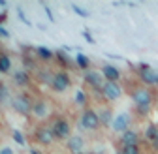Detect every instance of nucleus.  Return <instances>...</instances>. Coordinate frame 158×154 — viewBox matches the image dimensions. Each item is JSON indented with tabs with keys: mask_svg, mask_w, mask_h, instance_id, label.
Listing matches in <instances>:
<instances>
[{
	"mask_svg": "<svg viewBox=\"0 0 158 154\" xmlns=\"http://www.w3.org/2000/svg\"><path fill=\"white\" fill-rule=\"evenodd\" d=\"M100 124H102V122H100V115H98L96 111L87 109V111L83 113V117H81V126H83L85 130H96Z\"/></svg>",
	"mask_w": 158,
	"mask_h": 154,
	"instance_id": "nucleus-1",
	"label": "nucleus"
},
{
	"mask_svg": "<svg viewBox=\"0 0 158 154\" xmlns=\"http://www.w3.org/2000/svg\"><path fill=\"white\" fill-rule=\"evenodd\" d=\"M51 87H53V90H56V92H64V90L70 87V77H68V73H64V71L56 73V75L53 77Z\"/></svg>",
	"mask_w": 158,
	"mask_h": 154,
	"instance_id": "nucleus-2",
	"label": "nucleus"
},
{
	"mask_svg": "<svg viewBox=\"0 0 158 154\" xmlns=\"http://www.w3.org/2000/svg\"><path fill=\"white\" fill-rule=\"evenodd\" d=\"M139 75H141V79L147 85H158V73L152 71V68L149 64H141L139 66Z\"/></svg>",
	"mask_w": 158,
	"mask_h": 154,
	"instance_id": "nucleus-3",
	"label": "nucleus"
},
{
	"mask_svg": "<svg viewBox=\"0 0 158 154\" xmlns=\"http://www.w3.org/2000/svg\"><path fill=\"white\" fill-rule=\"evenodd\" d=\"M51 130H53V133H55V137H58V139H64V137L70 136V124H68L66 120H62V119L55 120V124L51 126Z\"/></svg>",
	"mask_w": 158,
	"mask_h": 154,
	"instance_id": "nucleus-4",
	"label": "nucleus"
},
{
	"mask_svg": "<svg viewBox=\"0 0 158 154\" xmlns=\"http://www.w3.org/2000/svg\"><path fill=\"white\" fill-rule=\"evenodd\" d=\"M11 103H13V109L17 113H21V115H27L32 109V103H30V100L27 98V96H17V98H13Z\"/></svg>",
	"mask_w": 158,
	"mask_h": 154,
	"instance_id": "nucleus-5",
	"label": "nucleus"
},
{
	"mask_svg": "<svg viewBox=\"0 0 158 154\" xmlns=\"http://www.w3.org/2000/svg\"><path fill=\"white\" fill-rule=\"evenodd\" d=\"M151 100H152V96H151L149 90H137L134 94V102L137 103V107H139V109H149Z\"/></svg>",
	"mask_w": 158,
	"mask_h": 154,
	"instance_id": "nucleus-6",
	"label": "nucleus"
},
{
	"mask_svg": "<svg viewBox=\"0 0 158 154\" xmlns=\"http://www.w3.org/2000/svg\"><path fill=\"white\" fill-rule=\"evenodd\" d=\"M102 92H104V96L107 100H117L118 96H121V87H118L117 83H113V81H106Z\"/></svg>",
	"mask_w": 158,
	"mask_h": 154,
	"instance_id": "nucleus-7",
	"label": "nucleus"
},
{
	"mask_svg": "<svg viewBox=\"0 0 158 154\" xmlns=\"http://www.w3.org/2000/svg\"><path fill=\"white\" fill-rule=\"evenodd\" d=\"M128 124H130V117H128V113H121V115H117L115 120H113V130H115V132L124 133V132L128 130Z\"/></svg>",
	"mask_w": 158,
	"mask_h": 154,
	"instance_id": "nucleus-8",
	"label": "nucleus"
},
{
	"mask_svg": "<svg viewBox=\"0 0 158 154\" xmlns=\"http://www.w3.org/2000/svg\"><path fill=\"white\" fill-rule=\"evenodd\" d=\"M85 81H87L90 87H94L96 90H102L104 85H106V83H102V75L98 73V71H87V73H85Z\"/></svg>",
	"mask_w": 158,
	"mask_h": 154,
	"instance_id": "nucleus-9",
	"label": "nucleus"
},
{
	"mask_svg": "<svg viewBox=\"0 0 158 154\" xmlns=\"http://www.w3.org/2000/svg\"><path fill=\"white\" fill-rule=\"evenodd\" d=\"M36 139L42 143V145H51L53 139H55V133H53L51 128H40L36 132Z\"/></svg>",
	"mask_w": 158,
	"mask_h": 154,
	"instance_id": "nucleus-10",
	"label": "nucleus"
},
{
	"mask_svg": "<svg viewBox=\"0 0 158 154\" xmlns=\"http://www.w3.org/2000/svg\"><path fill=\"white\" fill-rule=\"evenodd\" d=\"M32 113L36 115L38 119H44V117H47V113H49L47 102H44V100H40V102H34V103H32Z\"/></svg>",
	"mask_w": 158,
	"mask_h": 154,
	"instance_id": "nucleus-11",
	"label": "nucleus"
},
{
	"mask_svg": "<svg viewBox=\"0 0 158 154\" xmlns=\"http://www.w3.org/2000/svg\"><path fill=\"white\" fill-rule=\"evenodd\" d=\"M137 141H139V136H137V132L126 130V132L123 133V143H124V147H137Z\"/></svg>",
	"mask_w": 158,
	"mask_h": 154,
	"instance_id": "nucleus-12",
	"label": "nucleus"
},
{
	"mask_svg": "<svg viewBox=\"0 0 158 154\" xmlns=\"http://www.w3.org/2000/svg\"><path fill=\"white\" fill-rule=\"evenodd\" d=\"M102 75L106 77L107 81H113L115 83V81H118V77H121V71H118L115 66H104L102 68Z\"/></svg>",
	"mask_w": 158,
	"mask_h": 154,
	"instance_id": "nucleus-13",
	"label": "nucleus"
},
{
	"mask_svg": "<svg viewBox=\"0 0 158 154\" xmlns=\"http://www.w3.org/2000/svg\"><path fill=\"white\" fill-rule=\"evenodd\" d=\"M83 139L79 137V136H73V137H70V141H68V148L73 152V154H81V148H83Z\"/></svg>",
	"mask_w": 158,
	"mask_h": 154,
	"instance_id": "nucleus-14",
	"label": "nucleus"
},
{
	"mask_svg": "<svg viewBox=\"0 0 158 154\" xmlns=\"http://www.w3.org/2000/svg\"><path fill=\"white\" fill-rule=\"evenodd\" d=\"M13 81H15L19 87L28 85V73H27V71H17V73L13 75Z\"/></svg>",
	"mask_w": 158,
	"mask_h": 154,
	"instance_id": "nucleus-15",
	"label": "nucleus"
},
{
	"mask_svg": "<svg viewBox=\"0 0 158 154\" xmlns=\"http://www.w3.org/2000/svg\"><path fill=\"white\" fill-rule=\"evenodd\" d=\"M11 70V60L8 55H0V71L2 73H8Z\"/></svg>",
	"mask_w": 158,
	"mask_h": 154,
	"instance_id": "nucleus-16",
	"label": "nucleus"
},
{
	"mask_svg": "<svg viewBox=\"0 0 158 154\" xmlns=\"http://www.w3.org/2000/svg\"><path fill=\"white\" fill-rule=\"evenodd\" d=\"M145 137L152 143L156 137H158V126H154V124H151V126H147V132H145Z\"/></svg>",
	"mask_w": 158,
	"mask_h": 154,
	"instance_id": "nucleus-17",
	"label": "nucleus"
},
{
	"mask_svg": "<svg viewBox=\"0 0 158 154\" xmlns=\"http://www.w3.org/2000/svg\"><path fill=\"white\" fill-rule=\"evenodd\" d=\"M75 62H77V66L81 68V70H87V68H89V59H87V56H85L83 53H77Z\"/></svg>",
	"mask_w": 158,
	"mask_h": 154,
	"instance_id": "nucleus-18",
	"label": "nucleus"
},
{
	"mask_svg": "<svg viewBox=\"0 0 158 154\" xmlns=\"http://www.w3.org/2000/svg\"><path fill=\"white\" fill-rule=\"evenodd\" d=\"M36 51H38V55L42 56V59H51V56H53V51L49 47H45V45H40Z\"/></svg>",
	"mask_w": 158,
	"mask_h": 154,
	"instance_id": "nucleus-19",
	"label": "nucleus"
},
{
	"mask_svg": "<svg viewBox=\"0 0 158 154\" xmlns=\"http://www.w3.org/2000/svg\"><path fill=\"white\" fill-rule=\"evenodd\" d=\"M87 98H85V92L83 90H75V103L77 105H85Z\"/></svg>",
	"mask_w": 158,
	"mask_h": 154,
	"instance_id": "nucleus-20",
	"label": "nucleus"
},
{
	"mask_svg": "<svg viewBox=\"0 0 158 154\" xmlns=\"http://www.w3.org/2000/svg\"><path fill=\"white\" fill-rule=\"evenodd\" d=\"M109 120H111V111L109 109H102V113H100V122L107 124Z\"/></svg>",
	"mask_w": 158,
	"mask_h": 154,
	"instance_id": "nucleus-21",
	"label": "nucleus"
},
{
	"mask_svg": "<svg viewBox=\"0 0 158 154\" xmlns=\"http://www.w3.org/2000/svg\"><path fill=\"white\" fill-rule=\"evenodd\" d=\"M13 139L17 141V145H25V137H23V133L19 130H13Z\"/></svg>",
	"mask_w": 158,
	"mask_h": 154,
	"instance_id": "nucleus-22",
	"label": "nucleus"
},
{
	"mask_svg": "<svg viewBox=\"0 0 158 154\" xmlns=\"http://www.w3.org/2000/svg\"><path fill=\"white\" fill-rule=\"evenodd\" d=\"M123 154H139V147H123Z\"/></svg>",
	"mask_w": 158,
	"mask_h": 154,
	"instance_id": "nucleus-23",
	"label": "nucleus"
},
{
	"mask_svg": "<svg viewBox=\"0 0 158 154\" xmlns=\"http://www.w3.org/2000/svg\"><path fill=\"white\" fill-rule=\"evenodd\" d=\"M6 98H8V88H6L2 83H0V103L6 102Z\"/></svg>",
	"mask_w": 158,
	"mask_h": 154,
	"instance_id": "nucleus-24",
	"label": "nucleus"
},
{
	"mask_svg": "<svg viewBox=\"0 0 158 154\" xmlns=\"http://www.w3.org/2000/svg\"><path fill=\"white\" fill-rule=\"evenodd\" d=\"M73 11H75L77 15H81V17H87V15H89V11H87V10L79 8V6H73Z\"/></svg>",
	"mask_w": 158,
	"mask_h": 154,
	"instance_id": "nucleus-25",
	"label": "nucleus"
},
{
	"mask_svg": "<svg viewBox=\"0 0 158 154\" xmlns=\"http://www.w3.org/2000/svg\"><path fill=\"white\" fill-rule=\"evenodd\" d=\"M83 38H85L89 43H94V38L90 36V32H89V30H85V32H83Z\"/></svg>",
	"mask_w": 158,
	"mask_h": 154,
	"instance_id": "nucleus-26",
	"label": "nucleus"
},
{
	"mask_svg": "<svg viewBox=\"0 0 158 154\" xmlns=\"http://www.w3.org/2000/svg\"><path fill=\"white\" fill-rule=\"evenodd\" d=\"M0 154H13V150L10 147H4V148H0Z\"/></svg>",
	"mask_w": 158,
	"mask_h": 154,
	"instance_id": "nucleus-27",
	"label": "nucleus"
},
{
	"mask_svg": "<svg viewBox=\"0 0 158 154\" xmlns=\"http://www.w3.org/2000/svg\"><path fill=\"white\" fill-rule=\"evenodd\" d=\"M45 13H47V17H49V21H55V17H53V13H51V10L45 6Z\"/></svg>",
	"mask_w": 158,
	"mask_h": 154,
	"instance_id": "nucleus-28",
	"label": "nucleus"
},
{
	"mask_svg": "<svg viewBox=\"0 0 158 154\" xmlns=\"http://www.w3.org/2000/svg\"><path fill=\"white\" fill-rule=\"evenodd\" d=\"M0 36H2V38H8L10 34H8V30H6V28H2V26H0Z\"/></svg>",
	"mask_w": 158,
	"mask_h": 154,
	"instance_id": "nucleus-29",
	"label": "nucleus"
},
{
	"mask_svg": "<svg viewBox=\"0 0 158 154\" xmlns=\"http://www.w3.org/2000/svg\"><path fill=\"white\" fill-rule=\"evenodd\" d=\"M30 154H42L40 150H36V148H30Z\"/></svg>",
	"mask_w": 158,
	"mask_h": 154,
	"instance_id": "nucleus-30",
	"label": "nucleus"
},
{
	"mask_svg": "<svg viewBox=\"0 0 158 154\" xmlns=\"http://www.w3.org/2000/svg\"><path fill=\"white\" fill-rule=\"evenodd\" d=\"M152 147H154V148H158V137H156V139L152 141Z\"/></svg>",
	"mask_w": 158,
	"mask_h": 154,
	"instance_id": "nucleus-31",
	"label": "nucleus"
}]
</instances>
